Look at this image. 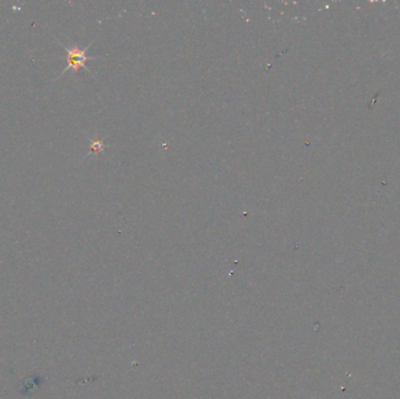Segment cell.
I'll list each match as a JSON object with an SVG mask.
<instances>
[{
    "label": "cell",
    "mask_w": 400,
    "mask_h": 399,
    "mask_svg": "<svg viewBox=\"0 0 400 399\" xmlns=\"http://www.w3.org/2000/svg\"><path fill=\"white\" fill-rule=\"evenodd\" d=\"M91 45L85 48H80L77 46V45H73V46H70V47L65 46V45H63V48H65V51L67 53V67L62 70V73L60 74L59 76L63 75V74H65L67 70H69V69H72L75 74H77L78 70H80L81 68L91 72V70L88 69V67L85 66V62L89 60H96L97 59V58L87 57V51L89 50V47H91Z\"/></svg>",
    "instance_id": "6da1fadb"
},
{
    "label": "cell",
    "mask_w": 400,
    "mask_h": 399,
    "mask_svg": "<svg viewBox=\"0 0 400 399\" xmlns=\"http://www.w3.org/2000/svg\"><path fill=\"white\" fill-rule=\"evenodd\" d=\"M104 149V143L102 141H100L99 139H94L91 142V152H95V154H99Z\"/></svg>",
    "instance_id": "7a4b0ae2"
}]
</instances>
